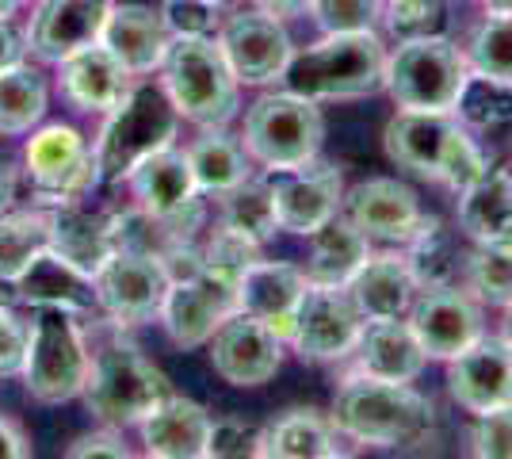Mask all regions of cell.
<instances>
[{
    "instance_id": "1",
    "label": "cell",
    "mask_w": 512,
    "mask_h": 459,
    "mask_svg": "<svg viewBox=\"0 0 512 459\" xmlns=\"http://www.w3.org/2000/svg\"><path fill=\"white\" fill-rule=\"evenodd\" d=\"M329 417L344 440L371 444V448H406V444H421L432 433L436 410L409 383L352 372L344 375L333 394Z\"/></svg>"
},
{
    "instance_id": "2",
    "label": "cell",
    "mask_w": 512,
    "mask_h": 459,
    "mask_svg": "<svg viewBox=\"0 0 512 459\" xmlns=\"http://www.w3.org/2000/svg\"><path fill=\"white\" fill-rule=\"evenodd\" d=\"M386 157L409 173L463 192L486 173V157L451 111H398L386 123Z\"/></svg>"
},
{
    "instance_id": "3",
    "label": "cell",
    "mask_w": 512,
    "mask_h": 459,
    "mask_svg": "<svg viewBox=\"0 0 512 459\" xmlns=\"http://www.w3.org/2000/svg\"><path fill=\"white\" fill-rule=\"evenodd\" d=\"M386 81V46L375 31L325 35L321 43L291 54L283 85L306 100H356L379 92Z\"/></svg>"
},
{
    "instance_id": "4",
    "label": "cell",
    "mask_w": 512,
    "mask_h": 459,
    "mask_svg": "<svg viewBox=\"0 0 512 459\" xmlns=\"http://www.w3.org/2000/svg\"><path fill=\"white\" fill-rule=\"evenodd\" d=\"M176 127H180V111L169 100L165 85L134 81L127 96L104 115V127L92 146L100 184H123L142 157L172 146Z\"/></svg>"
},
{
    "instance_id": "5",
    "label": "cell",
    "mask_w": 512,
    "mask_h": 459,
    "mask_svg": "<svg viewBox=\"0 0 512 459\" xmlns=\"http://www.w3.org/2000/svg\"><path fill=\"white\" fill-rule=\"evenodd\" d=\"M81 394H85L88 414L100 425L127 429V425H138L169 394V379L134 341L115 333L92 352L88 383Z\"/></svg>"
},
{
    "instance_id": "6",
    "label": "cell",
    "mask_w": 512,
    "mask_h": 459,
    "mask_svg": "<svg viewBox=\"0 0 512 459\" xmlns=\"http://www.w3.org/2000/svg\"><path fill=\"white\" fill-rule=\"evenodd\" d=\"M23 356V387L35 402L58 406L85 391L92 349L81 329V314L62 306H35Z\"/></svg>"
},
{
    "instance_id": "7",
    "label": "cell",
    "mask_w": 512,
    "mask_h": 459,
    "mask_svg": "<svg viewBox=\"0 0 512 459\" xmlns=\"http://www.w3.org/2000/svg\"><path fill=\"white\" fill-rule=\"evenodd\" d=\"M161 85L180 119L195 127H226L237 115V77L218 39H172L161 62Z\"/></svg>"
},
{
    "instance_id": "8",
    "label": "cell",
    "mask_w": 512,
    "mask_h": 459,
    "mask_svg": "<svg viewBox=\"0 0 512 459\" xmlns=\"http://www.w3.org/2000/svg\"><path fill=\"white\" fill-rule=\"evenodd\" d=\"M241 142L256 165L264 169H291L321 153L325 119L318 100H306L299 92H268L249 104Z\"/></svg>"
},
{
    "instance_id": "9",
    "label": "cell",
    "mask_w": 512,
    "mask_h": 459,
    "mask_svg": "<svg viewBox=\"0 0 512 459\" xmlns=\"http://www.w3.org/2000/svg\"><path fill=\"white\" fill-rule=\"evenodd\" d=\"M467 73V54L451 39H409L386 54L383 88L406 111H451Z\"/></svg>"
},
{
    "instance_id": "10",
    "label": "cell",
    "mask_w": 512,
    "mask_h": 459,
    "mask_svg": "<svg viewBox=\"0 0 512 459\" xmlns=\"http://www.w3.org/2000/svg\"><path fill=\"white\" fill-rule=\"evenodd\" d=\"M23 165L39 207L85 203L88 192L100 184L96 153L85 142V134L69 123H46L31 131L23 146Z\"/></svg>"
},
{
    "instance_id": "11",
    "label": "cell",
    "mask_w": 512,
    "mask_h": 459,
    "mask_svg": "<svg viewBox=\"0 0 512 459\" xmlns=\"http://www.w3.org/2000/svg\"><path fill=\"white\" fill-rule=\"evenodd\" d=\"M218 50L234 69L237 85H276L291 62L295 46L279 16L260 8H234L218 27Z\"/></svg>"
},
{
    "instance_id": "12",
    "label": "cell",
    "mask_w": 512,
    "mask_h": 459,
    "mask_svg": "<svg viewBox=\"0 0 512 459\" xmlns=\"http://www.w3.org/2000/svg\"><path fill=\"white\" fill-rule=\"evenodd\" d=\"M363 322L367 318L360 314V306L352 303L348 287L310 284L306 295H302L299 310H295L287 341H291V349L299 352L302 360L333 364V360H344L348 352L356 349Z\"/></svg>"
},
{
    "instance_id": "13",
    "label": "cell",
    "mask_w": 512,
    "mask_h": 459,
    "mask_svg": "<svg viewBox=\"0 0 512 459\" xmlns=\"http://www.w3.org/2000/svg\"><path fill=\"white\" fill-rule=\"evenodd\" d=\"M165 291H169V272L150 253L115 249L104 268L96 272L100 314L119 329L153 322L161 314Z\"/></svg>"
},
{
    "instance_id": "14",
    "label": "cell",
    "mask_w": 512,
    "mask_h": 459,
    "mask_svg": "<svg viewBox=\"0 0 512 459\" xmlns=\"http://www.w3.org/2000/svg\"><path fill=\"white\" fill-rule=\"evenodd\" d=\"M237 310V284L218 276L211 268L169 280L165 303H161V326L180 349H199L211 341V333Z\"/></svg>"
},
{
    "instance_id": "15",
    "label": "cell",
    "mask_w": 512,
    "mask_h": 459,
    "mask_svg": "<svg viewBox=\"0 0 512 459\" xmlns=\"http://www.w3.org/2000/svg\"><path fill=\"white\" fill-rule=\"evenodd\" d=\"M268 188L276 203V222L287 234H314L321 222L341 211L344 180L341 169L310 157L291 169H268Z\"/></svg>"
},
{
    "instance_id": "16",
    "label": "cell",
    "mask_w": 512,
    "mask_h": 459,
    "mask_svg": "<svg viewBox=\"0 0 512 459\" xmlns=\"http://www.w3.org/2000/svg\"><path fill=\"white\" fill-rule=\"evenodd\" d=\"M211 364L230 387H264L283 364V337L260 318L234 310L211 333Z\"/></svg>"
},
{
    "instance_id": "17",
    "label": "cell",
    "mask_w": 512,
    "mask_h": 459,
    "mask_svg": "<svg viewBox=\"0 0 512 459\" xmlns=\"http://www.w3.org/2000/svg\"><path fill=\"white\" fill-rule=\"evenodd\" d=\"M409 326L428 360H451L482 337V310L470 291H459V284L425 287L409 306Z\"/></svg>"
},
{
    "instance_id": "18",
    "label": "cell",
    "mask_w": 512,
    "mask_h": 459,
    "mask_svg": "<svg viewBox=\"0 0 512 459\" xmlns=\"http://www.w3.org/2000/svg\"><path fill=\"white\" fill-rule=\"evenodd\" d=\"M111 12V0H39L27 23V54L58 66L81 46L100 43V31Z\"/></svg>"
},
{
    "instance_id": "19",
    "label": "cell",
    "mask_w": 512,
    "mask_h": 459,
    "mask_svg": "<svg viewBox=\"0 0 512 459\" xmlns=\"http://www.w3.org/2000/svg\"><path fill=\"white\" fill-rule=\"evenodd\" d=\"M448 391L467 414H490L512 406V349L501 337H478L448 360Z\"/></svg>"
},
{
    "instance_id": "20",
    "label": "cell",
    "mask_w": 512,
    "mask_h": 459,
    "mask_svg": "<svg viewBox=\"0 0 512 459\" xmlns=\"http://www.w3.org/2000/svg\"><path fill=\"white\" fill-rule=\"evenodd\" d=\"M341 207L367 238L386 241V245H406L421 222L417 192L394 176H371V180L356 184L341 199Z\"/></svg>"
},
{
    "instance_id": "21",
    "label": "cell",
    "mask_w": 512,
    "mask_h": 459,
    "mask_svg": "<svg viewBox=\"0 0 512 459\" xmlns=\"http://www.w3.org/2000/svg\"><path fill=\"white\" fill-rule=\"evenodd\" d=\"M306 272L291 261H260L249 264L237 280V310L260 318L264 326H272L287 341L295 310H299L302 295H306Z\"/></svg>"
},
{
    "instance_id": "22",
    "label": "cell",
    "mask_w": 512,
    "mask_h": 459,
    "mask_svg": "<svg viewBox=\"0 0 512 459\" xmlns=\"http://www.w3.org/2000/svg\"><path fill=\"white\" fill-rule=\"evenodd\" d=\"M130 85H134V73L104 43L81 46L77 54H69V58L58 62V88H62V96L77 111H88V115L92 111L107 115L127 96Z\"/></svg>"
},
{
    "instance_id": "23",
    "label": "cell",
    "mask_w": 512,
    "mask_h": 459,
    "mask_svg": "<svg viewBox=\"0 0 512 459\" xmlns=\"http://www.w3.org/2000/svg\"><path fill=\"white\" fill-rule=\"evenodd\" d=\"M100 43L134 73L146 77L153 69H161L165 54L172 46V31L161 8H146V4H111L107 23L100 31Z\"/></svg>"
},
{
    "instance_id": "24",
    "label": "cell",
    "mask_w": 512,
    "mask_h": 459,
    "mask_svg": "<svg viewBox=\"0 0 512 459\" xmlns=\"http://www.w3.org/2000/svg\"><path fill=\"white\" fill-rule=\"evenodd\" d=\"M138 433L146 444V456L203 459L207 456V437H211V414L192 398L169 391L138 421Z\"/></svg>"
},
{
    "instance_id": "25",
    "label": "cell",
    "mask_w": 512,
    "mask_h": 459,
    "mask_svg": "<svg viewBox=\"0 0 512 459\" xmlns=\"http://www.w3.org/2000/svg\"><path fill=\"white\" fill-rule=\"evenodd\" d=\"M352 352H356V372L390 379V383H413L428 364V352L421 349L409 318L363 322V333Z\"/></svg>"
},
{
    "instance_id": "26",
    "label": "cell",
    "mask_w": 512,
    "mask_h": 459,
    "mask_svg": "<svg viewBox=\"0 0 512 459\" xmlns=\"http://www.w3.org/2000/svg\"><path fill=\"white\" fill-rule=\"evenodd\" d=\"M12 295H16V303L27 306H62L73 314H100L96 280L54 249H43L31 261V268L12 284Z\"/></svg>"
},
{
    "instance_id": "27",
    "label": "cell",
    "mask_w": 512,
    "mask_h": 459,
    "mask_svg": "<svg viewBox=\"0 0 512 459\" xmlns=\"http://www.w3.org/2000/svg\"><path fill=\"white\" fill-rule=\"evenodd\" d=\"M417 280L409 272L402 253H371L363 268L348 280V295L360 306V314L371 318H406L413 299H417Z\"/></svg>"
},
{
    "instance_id": "28",
    "label": "cell",
    "mask_w": 512,
    "mask_h": 459,
    "mask_svg": "<svg viewBox=\"0 0 512 459\" xmlns=\"http://www.w3.org/2000/svg\"><path fill=\"white\" fill-rule=\"evenodd\" d=\"M310 238V257H306V280L325 287H348V280L363 268V261L371 257V238L363 234L348 215H333L329 222H321Z\"/></svg>"
},
{
    "instance_id": "29",
    "label": "cell",
    "mask_w": 512,
    "mask_h": 459,
    "mask_svg": "<svg viewBox=\"0 0 512 459\" xmlns=\"http://www.w3.org/2000/svg\"><path fill=\"white\" fill-rule=\"evenodd\" d=\"M130 196L138 207H146L153 215H172L180 207H188L192 199H199L195 188L192 165H188V153L165 146V150L142 157L127 176Z\"/></svg>"
},
{
    "instance_id": "30",
    "label": "cell",
    "mask_w": 512,
    "mask_h": 459,
    "mask_svg": "<svg viewBox=\"0 0 512 459\" xmlns=\"http://www.w3.org/2000/svg\"><path fill=\"white\" fill-rule=\"evenodd\" d=\"M50 215V249L62 253L69 264H77L96 280V272L115 253L111 238V215L85 211L81 203H65V207H46Z\"/></svg>"
},
{
    "instance_id": "31",
    "label": "cell",
    "mask_w": 512,
    "mask_h": 459,
    "mask_svg": "<svg viewBox=\"0 0 512 459\" xmlns=\"http://www.w3.org/2000/svg\"><path fill=\"white\" fill-rule=\"evenodd\" d=\"M341 433L333 417L318 410H287L272 425L260 429L256 456L268 459H337L344 456Z\"/></svg>"
},
{
    "instance_id": "32",
    "label": "cell",
    "mask_w": 512,
    "mask_h": 459,
    "mask_svg": "<svg viewBox=\"0 0 512 459\" xmlns=\"http://www.w3.org/2000/svg\"><path fill=\"white\" fill-rule=\"evenodd\" d=\"M402 257H406L417 287L425 291V287L459 284L463 272H467L470 249H463L459 234H455L444 219L421 215L417 230H413V238L406 241V253H402Z\"/></svg>"
},
{
    "instance_id": "33",
    "label": "cell",
    "mask_w": 512,
    "mask_h": 459,
    "mask_svg": "<svg viewBox=\"0 0 512 459\" xmlns=\"http://www.w3.org/2000/svg\"><path fill=\"white\" fill-rule=\"evenodd\" d=\"M184 153H188L199 196H226L230 188L253 176V157L245 150V142L226 134V127H203V134Z\"/></svg>"
},
{
    "instance_id": "34",
    "label": "cell",
    "mask_w": 512,
    "mask_h": 459,
    "mask_svg": "<svg viewBox=\"0 0 512 459\" xmlns=\"http://www.w3.org/2000/svg\"><path fill=\"white\" fill-rule=\"evenodd\" d=\"M459 230L470 241H497L512 234V176L486 169L459 192Z\"/></svg>"
},
{
    "instance_id": "35",
    "label": "cell",
    "mask_w": 512,
    "mask_h": 459,
    "mask_svg": "<svg viewBox=\"0 0 512 459\" xmlns=\"http://www.w3.org/2000/svg\"><path fill=\"white\" fill-rule=\"evenodd\" d=\"M46 108H50V88L39 69L23 62L0 69V134L8 138L31 134L43 123Z\"/></svg>"
},
{
    "instance_id": "36",
    "label": "cell",
    "mask_w": 512,
    "mask_h": 459,
    "mask_svg": "<svg viewBox=\"0 0 512 459\" xmlns=\"http://www.w3.org/2000/svg\"><path fill=\"white\" fill-rule=\"evenodd\" d=\"M43 249H50V215H46V207L4 211L0 215V284H16Z\"/></svg>"
},
{
    "instance_id": "37",
    "label": "cell",
    "mask_w": 512,
    "mask_h": 459,
    "mask_svg": "<svg viewBox=\"0 0 512 459\" xmlns=\"http://www.w3.org/2000/svg\"><path fill=\"white\" fill-rule=\"evenodd\" d=\"M218 222L237 230V234H245V238L260 241V245L272 238L279 230V222H276V203H272L268 176L264 180L249 176L237 188H230L226 196H218Z\"/></svg>"
},
{
    "instance_id": "38",
    "label": "cell",
    "mask_w": 512,
    "mask_h": 459,
    "mask_svg": "<svg viewBox=\"0 0 512 459\" xmlns=\"http://www.w3.org/2000/svg\"><path fill=\"white\" fill-rule=\"evenodd\" d=\"M451 115L463 127H474V131L505 127V123H512V85L509 81H497L490 73L470 69L467 77H463L459 96H455Z\"/></svg>"
},
{
    "instance_id": "39",
    "label": "cell",
    "mask_w": 512,
    "mask_h": 459,
    "mask_svg": "<svg viewBox=\"0 0 512 459\" xmlns=\"http://www.w3.org/2000/svg\"><path fill=\"white\" fill-rule=\"evenodd\" d=\"M467 291L490 306L512 303V234L497 241H474L467 257Z\"/></svg>"
},
{
    "instance_id": "40",
    "label": "cell",
    "mask_w": 512,
    "mask_h": 459,
    "mask_svg": "<svg viewBox=\"0 0 512 459\" xmlns=\"http://www.w3.org/2000/svg\"><path fill=\"white\" fill-rule=\"evenodd\" d=\"M467 66L478 73H490L497 81L512 85V16L486 12V20L470 31L467 39Z\"/></svg>"
},
{
    "instance_id": "41",
    "label": "cell",
    "mask_w": 512,
    "mask_h": 459,
    "mask_svg": "<svg viewBox=\"0 0 512 459\" xmlns=\"http://www.w3.org/2000/svg\"><path fill=\"white\" fill-rule=\"evenodd\" d=\"M383 27L394 43L436 39L448 31V0H386Z\"/></svg>"
},
{
    "instance_id": "42",
    "label": "cell",
    "mask_w": 512,
    "mask_h": 459,
    "mask_svg": "<svg viewBox=\"0 0 512 459\" xmlns=\"http://www.w3.org/2000/svg\"><path fill=\"white\" fill-rule=\"evenodd\" d=\"M230 12L234 8L222 0H165L161 4L172 39H214Z\"/></svg>"
},
{
    "instance_id": "43",
    "label": "cell",
    "mask_w": 512,
    "mask_h": 459,
    "mask_svg": "<svg viewBox=\"0 0 512 459\" xmlns=\"http://www.w3.org/2000/svg\"><path fill=\"white\" fill-rule=\"evenodd\" d=\"M386 0H310V16L325 35L344 31H375L383 23Z\"/></svg>"
},
{
    "instance_id": "44",
    "label": "cell",
    "mask_w": 512,
    "mask_h": 459,
    "mask_svg": "<svg viewBox=\"0 0 512 459\" xmlns=\"http://www.w3.org/2000/svg\"><path fill=\"white\" fill-rule=\"evenodd\" d=\"M256 261H260V241L245 238V234H237L222 222H218V230L211 238L203 241V268H211V272L234 280V284L241 280V272Z\"/></svg>"
},
{
    "instance_id": "45",
    "label": "cell",
    "mask_w": 512,
    "mask_h": 459,
    "mask_svg": "<svg viewBox=\"0 0 512 459\" xmlns=\"http://www.w3.org/2000/svg\"><path fill=\"white\" fill-rule=\"evenodd\" d=\"M467 452L478 459H512V406L478 414L474 429H470Z\"/></svg>"
},
{
    "instance_id": "46",
    "label": "cell",
    "mask_w": 512,
    "mask_h": 459,
    "mask_svg": "<svg viewBox=\"0 0 512 459\" xmlns=\"http://www.w3.org/2000/svg\"><path fill=\"white\" fill-rule=\"evenodd\" d=\"M260 429L245 417H211V437H207V456L214 459H241L256 456Z\"/></svg>"
},
{
    "instance_id": "47",
    "label": "cell",
    "mask_w": 512,
    "mask_h": 459,
    "mask_svg": "<svg viewBox=\"0 0 512 459\" xmlns=\"http://www.w3.org/2000/svg\"><path fill=\"white\" fill-rule=\"evenodd\" d=\"M31 329L16 318L12 303H0V375H20Z\"/></svg>"
},
{
    "instance_id": "48",
    "label": "cell",
    "mask_w": 512,
    "mask_h": 459,
    "mask_svg": "<svg viewBox=\"0 0 512 459\" xmlns=\"http://www.w3.org/2000/svg\"><path fill=\"white\" fill-rule=\"evenodd\" d=\"M69 459H92V456H107V459H130V448L123 444V433L104 425L100 433H88V437H77L69 448H65Z\"/></svg>"
},
{
    "instance_id": "49",
    "label": "cell",
    "mask_w": 512,
    "mask_h": 459,
    "mask_svg": "<svg viewBox=\"0 0 512 459\" xmlns=\"http://www.w3.org/2000/svg\"><path fill=\"white\" fill-rule=\"evenodd\" d=\"M31 456V440L16 421L0 417V459H27Z\"/></svg>"
},
{
    "instance_id": "50",
    "label": "cell",
    "mask_w": 512,
    "mask_h": 459,
    "mask_svg": "<svg viewBox=\"0 0 512 459\" xmlns=\"http://www.w3.org/2000/svg\"><path fill=\"white\" fill-rule=\"evenodd\" d=\"M23 54H27V43H23V35L12 27V20H0V69L16 66L23 62Z\"/></svg>"
},
{
    "instance_id": "51",
    "label": "cell",
    "mask_w": 512,
    "mask_h": 459,
    "mask_svg": "<svg viewBox=\"0 0 512 459\" xmlns=\"http://www.w3.org/2000/svg\"><path fill=\"white\" fill-rule=\"evenodd\" d=\"M12 203H16V169L0 157V215L12 211Z\"/></svg>"
},
{
    "instance_id": "52",
    "label": "cell",
    "mask_w": 512,
    "mask_h": 459,
    "mask_svg": "<svg viewBox=\"0 0 512 459\" xmlns=\"http://www.w3.org/2000/svg\"><path fill=\"white\" fill-rule=\"evenodd\" d=\"M253 8H260V12H272V16H295V12H306V4L310 0H249Z\"/></svg>"
},
{
    "instance_id": "53",
    "label": "cell",
    "mask_w": 512,
    "mask_h": 459,
    "mask_svg": "<svg viewBox=\"0 0 512 459\" xmlns=\"http://www.w3.org/2000/svg\"><path fill=\"white\" fill-rule=\"evenodd\" d=\"M23 4H27V0H0V20H12Z\"/></svg>"
},
{
    "instance_id": "54",
    "label": "cell",
    "mask_w": 512,
    "mask_h": 459,
    "mask_svg": "<svg viewBox=\"0 0 512 459\" xmlns=\"http://www.w3.org/2000/svg\"><path fill=\"white\" fill-rule=\"evenodd\" d=\"M501 341L512 349V303L505 306V318H501Z\"/></svg>"
},
{
    "instance_id": "55",
    "label": "cell",
    "mask_w": 512,
    "mask_h": 459,
    "mask_svg": "<svg viewBox=\"0 0 512 459\" xmlns=\"http://www.w3.org/2000/svg\"><path fill=\"white\" fill-rule=\"evenodd\" d=\"M486 12H501V16H512V0H482Z\"/></svg>"
},
{
    "instance_id": "56",
    "label": "cell",
    "mask_w": 512,
    "mask_h": 459,
    "mask_svg": "<svg viewBox=\"0 0 512 459\" xmlns=\"http://www.w3.org/2000/svg\"><path fill=\"white\" fill-rule=\"evenodd\" d=\"M222 4H230V8H237V0H222Z\"/></svg>"
}]
</instances>
